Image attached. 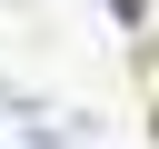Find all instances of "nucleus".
<instances>
[{
  "label": "nucleus",
  "instance_id": "nucleus-1",
  "mask_svg": "<svg viewBox=\"0 0 159 149\" xmlns=\"http://www.w3.org/2000/svg\"><path fill=\"white\" fill-rule=\"evenodd\" d=\"M0 149H60V129H50L40 109H20V99H0Z\"/></svg>",
  "mask_w": 159,
  "mask_h": 149
}]
</instances>
